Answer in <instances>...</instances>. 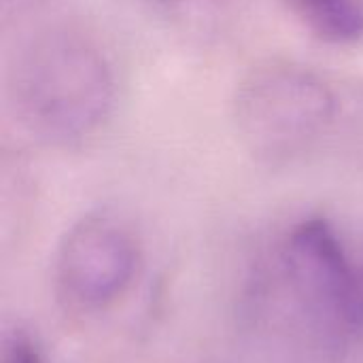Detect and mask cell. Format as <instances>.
Returning a JSON list of instances; mask_svg holds the SVG:
<instances>
[{
    "label": "cell",
    "mask_w": 363,
    "mask_h": 363,
    "mask_svg": "<svg viewBox=\"0 0 363 363\" xmlns=\"http://www.w3.org/2000/svg\"><path fill=\"white\" fill-rule=\"evenodd\" d=\"M6 102L32 140L74 149L104 132L115 113V66L91 34L53 23L30 34L11 57Z\"/></svg>",
    "instance_id": "cell-1"
},
{
    "label": "cell",
    "mask_w": 363,
    "mask_h": 363,
    "mask_svg": "<svg viewBox=\"0 0 363 363\" xmlns=\"http://www.w3.org/2000/svg\"><path fill=\"white\" fill-rule=\"evenodd\" d=\"M340 100L313 68L270 60L253 66L232 96L238 140L259 157L277 160L317 145L336 123Z\"/></svg>",
    "instance_id": "cell-2"
},
{
    "label": "cell",
    "mask_w": 363,
    "mask_h": 363,
    "mask_svg": "<svg viewBox=\"0 0 363 363\" xmlns=\"http://www.w3.org/2000/svg\"><path fill=\"white\" fill-rule=\"evenodd\" d=\"M132 232L108 215L77 221L57 249L55 277L62 296L81 311H102L117 302L138 272Z\"/></svg>",
    "instance_id": "cell-3"
},
{
    "label": "cell",
    "mask_w": 363,
    "mask_h": 363,
    "mask_svg": "<svg viewBox=\"0 0 363 363\" xmlns=\"http://www.w3.org/2000/svg\"><path fill=\"white\" fill-rule=\"evenodd\" d=\"M283 264L300 294L332 325L347 332L363 330V270L353 266L325 219L311 217L291 228Z\"/></svg>",
    "instance_id": "cell-4"
},
{
    "label": "cell",
    "mask_w": 363,
    "mask_h": 363,
    "mask_svg": "<svg viewBox=\"0 0 363 363\" xmlns=\"http://www.w3.org/2000/svg\"><path fill=\"white\" fill-rule=\"evenodd\" d=\"M281 4L325 45L347 49L363 45V0H281Z\"/></svg>",
    "instance_id": "cell-5"
},
{
    "label": "cell",
    "mask_w": 363,
    "mask_h": 363,
    "mask_svg": "<svg viewBox=\"0 0 363 363\" xmlns=\"http://www.w3.org/2000/svg\"><path fill=\"white\" fill-rule=\"evenodd\" d=\"M4 363H45V359L30 336L15 332L4 342Z\"/></svg>",
    "instance_id": "cell-6"
},
{
    "label": "cell",
    "mask_w": 363,
    "mask_h": 363,
    "mask_svg": "<svg viewBox=\"0 0 363 363\" xmlns=\"http://www.w3.org/2000/svg\"><path fill=\"white\" fill-rule=\"evenodd\" d=\"M28 0H2V4H4V11H9L11 6H21V4H26Z\"/></svg>",
    "instance_id": "cell-7"
},
{
    "label": "cell",
    "mask_w": 363,
    "mask_h": 363,
    "mask_svg": "<svg viewBox=\"0 0 363 363\" xmlns=\"http://www.w3.org/2000/svg\"><path fill=\"white\" fill-rule=\"evenodd\" d=\"M151 2H157V4H177V2H187V0H151Z\"/></svg>",
    "instance_id": "cell-8"
}]
</instances>
